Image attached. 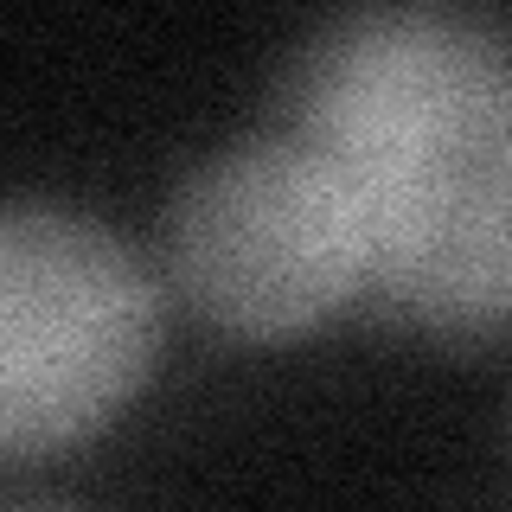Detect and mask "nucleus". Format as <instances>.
Returning a JSON list of instances; mask_svg holds the SVG:
<instances>
[{"mask_svg": "<svg viewBox=\"0 0 512 512\" xmlns=\"http://www.w3.org/2000/svg\"><path fill=\"white\" fill-rule=\"evenodd\" d=\"M282 128L365 231V288L416 327L493 333L512 308V52L487 13L365 7L288 64Z\"/></svg>", "mask_w": 512, "mask_h": 512, "instance_id": "nucleus-1", "label": "nucleus"}, {"mask_svg": "<svg viewBox=\"0 0 512 512\" xmlns=\"http://www.w3.org/2000/svg\"><path fill=\"white\" fill-rule=\"evenodd\" d=\"M160 346L154 276L71 205H0V455L103 429Z\"/></svg>", "mask_w": 512, "mask_h": 512, "instance_id": "nucleus-2", "label": "nucleus"}, {"mask_svg": "<svg viewBox=\"0 0 512 512\" xmlns=\"http://www.w3.org/2000/svg\"><path fill=\"white\" fill-rule=\"evenodd\" d=\"M167 263L205 320L282 340L365 288V231L340 173L276 128L186 173L167 212Z\"/></svg>", "mask_w": 512, "mask_h": 512, "instance_id": "nucleus-3", "label": "nucleus"}]
</instances>
